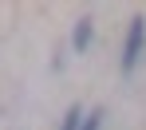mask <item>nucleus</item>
<instances>
[{"label":"nucleus","instance_id":"obj_1","mask_svg":"<svg viewBox=\"0 0 146 130\" xmlns=\"http://www.w3.org/2000/svg\"><path fill=\"white\" fill-rule=\"evenodd\" d=\"M142 40H146V20H142V16H134V20H130V32H126V44H122V71H130V67L138 63Z\"/></svg>","mask_w":146,"mask_h":130},{"label":"nucleus","instance_id":"obj_2","mask_svg":"<svg viewBox=\"0 0 146 130\" xmlns=\"http://www.w3.org/2000/svg\"><path fill=\"white\" fill-rule=\"evenodd\" d=\"M71 44H75V51H87V44H91V20H79V24H75Z\"/></svg>","mask_w":146,"mask_h":130},{"label":"nucleus","instance_id":"obj_3","mask_svg":"<svg viewBox=\"0 0 146 130\" xmlns=\"http://www.w3.org/2000/svg\"><path fill=\"white\" fill-rule=\"evenodd\" d=\"M79 122H83V110L71 106V110H67V118H63V130H79Z\"/></svg>","mask_w":146,"mask_h":130},{"label":"nucleus","instance_id":"obj_4","mask_svg":"<svg viewBox=\"0 0 146 130\" xmlns=\"http://www.w3.org/2000/svg\"><path fill=\"white\" fill-rule=\"evenodd\" d=\"M99 122H103V114H99V110H95V114H91V118L83 122V130H99Z\"/></svg>","mask_w":146,"mask_h":130}]
</instances>
